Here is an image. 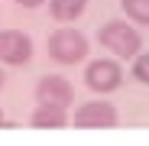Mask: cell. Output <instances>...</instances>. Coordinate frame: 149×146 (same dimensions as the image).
<instances>
[{
    "label": "cell",
    "instance_id": "obj_1",
    "mask_svg": "<svg viewBox=\"0 0 149 146\" xmlns=\"http://www.w3.org/2000/svg\"><path fill=\"white\" fill-rule=\"evenodd\" d=\"M88 49H91L88 36H84L81 29H68V26H65V29H55V33H49V42H45L49 59L58 62V65L84 62V59H88Z\"/></svg>",
    "mask_w": 149,
    "mask_h": 146
},
{
    "label": "cell",
    "instance_id": "obj_2",
    "mask_svg": "<svg viewBox=\"0 0 149 146\" xmlns=\"http://www.w3.org/2000/svg\"><path fill=\"white\" fill-rule=\"evenodd\" d=\"M97 39H101V45L110 49L117 59H133L139 49H143V36L136 33V26H130L127 20H110V23H104L101 33H97Z\"/></svg>",
    "mask_w": 149,
    "mask_h": 146
},
{
    "label": "cell",
    "instance_id": "obj_3",
    "mask_svg": "<svg viewBox=\"0 0 149 146\" xmlns=\"http://www.w3.org/2000/svg\"><path fill=\"white\" fill-rule=\"evenodd\" d=\"M74 127L78 130H113L120 124V114L110 101H88L74 110Z\"/></svg>",
    "mask_w": 149,
    "mask_h": 146
},
{
    "label": "cell",
    "instance_id": "obj_4",
    "mask_svg": "<svg viewBox=\"0 0 149 146\" xmlns=\"http://www.w3.org/2000/svg\"><path fill=\"white\" fill-rule=\"evenodd\" d=\"M120 81H123V68L113 59H94L84 68V85L94 94H110L120 88Z\"/></svg>",
    "mask_w": 149,
    "mask_h": 146
},
{
    "label": "cell",
    "instance_id": "obj_5",
    "mask_svg": "<svg viewBox=\"0 0 149 146\" xmlns=\"http://www.w3.org/2000/svg\"><path fill=\"white\" fill-rule=\"evenodd\" d=\"M33 59V39L23 29H0V62L26 65Z\"/></svg>",
    "mask_w": 149,
    "mask_h": 146
},
{
    "label": "cell",
    "instance_id": "obj_6",
    "mask_svg": "<svg viewBox=\"0 0 149 146\" xmlns=\"http://www.w3.org/2000/svg\"><path fill=\"white\" fill-rule=\"evenodd\" d=\"M36 101L39 104H55V107H68L74 101V88L68 78L62 75H42L36 81Z\"/></svg>",
    "mask_w": 149,
    "mask_h": 146
},
{
    "label": "cell",
    "instance_id": "obj_7",
    "mask_svg": "<svg viewBox=\"0 0 149 146\" xmlns=\"http://www.w3.org/2000/svg\"><path fill=\"white\" fill-rule=\"evenodd\" d=\"M29 124L36 130H62L68 127V107H55V104H39L29 117Z\"/></svg>",
    "mask_w": 149,
    "mask_h": 146
},
{
    "label": "cell",
    "instance_id": "obj_8",
    "mask_svg": "<svg viewBox=\"0 0 149 146\" xmlns=\"http://www.w3.org/2000/svg\"><path fill=\"white\" fill-rule=\"evenodd\" d=\"M88 10V0H49V13L58 23H74Z\"/></svg>",
    "mask_w": 149,
    "mask_h": 146
},
{
    "label": "cell",
    "instance_id": "obj_9",
    "mask_svg": "<svg viewBox=\"0 0 149 146\" xmlns=\"http://www.w3.org/2000/svg\"><path fill=\"white\" fill-rule=\"evenodd\" d=\"M123 13L139 26H149V0H120Z\"/></svg>",
    "mask_w": 149,
    "mask_h": 146
},
{
    "label": "cell",
    "instance_id": "obj_10",
    "mask_svg": "<svg viewBox=\"0 0 149 146\" xmlns=\"http://www.w3.org/2000/svg\"><path fill=\"white\" fill-rule=\"evenodd\" d=\"M133 78L149 88V52H136L133 55Z\"/></svg>",
    "mask_w": 149,
    "mask_h": 146
},
{
    "label": "cell",
    "instance_id": "obj_11",
    "mask_svg": "<svg viewBox=\"0 0 149 146\" xmlns=\"http://www.w3.org/2000/svg\"><path fill=\"white\" fill-rule=\"evenodd\" d=\"M16 3H19V7H26V10H36V7L45 3V0H16Z\"/></svg>",
    "mask_w": 149,
    "mask_h": 146
},
{
    "label": "cell",
    "instance_id": "obj_12",
    "mask_svg": "<svg viewBox=\"0 0 149 146\" xmlns=\"http://www.w3.org/2000/svg\"><path fill=\"white\" fill-rule=\"evenodd\" d=\"M3 81H7V78H3V71H0V88H3Z\"/></svg>",
    "mask_w": 149,
    "mask_h": 146
},
{
    "label": "cell",
    "instance_id": "obj_13",
    "mask_svg": "<svg viewBox=\"0 0 149 146\" xmlns=\"http://www.w3.org/2000/svg\"><path fill=\"white\" fill-rule=\"evenodd\" d=\"M0 127H3V110H0Z\"/></svg>",
    "mask_w": 149,
    "mask_h": 146
}]
</instances>
